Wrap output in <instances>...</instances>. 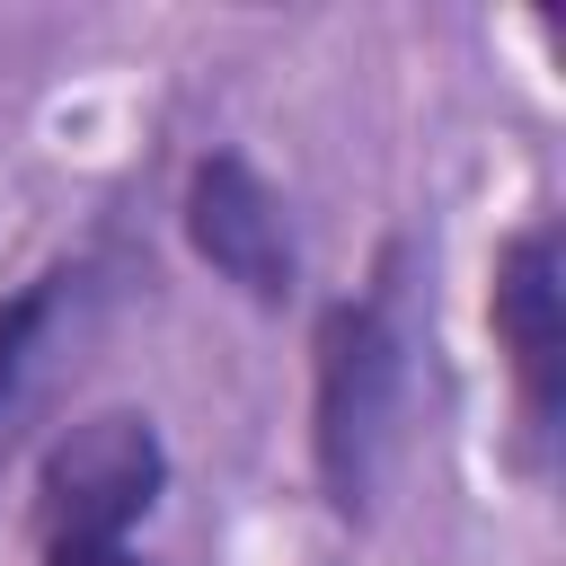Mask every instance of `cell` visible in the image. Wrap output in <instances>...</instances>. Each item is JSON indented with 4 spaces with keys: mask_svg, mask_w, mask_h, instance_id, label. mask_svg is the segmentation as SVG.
I'll return each instance as SVG.
<instances>
[{
    "mask_svg": "<svg viewBox=\"0 0 566 566\" xmlns=\"http://www.w3.org/2000/svg\"><path fill=\"white\" fill-rule=\"evenodd\" d=\"M186 239L195 256L239 283L248 301H283L301 256H292V221H283V195L239 159V150H212L195 177H186Z\"/></svg>",
    "mask_w": 566,
    "mask_h": 566,
    "instance_id": "obj_3",
    "label": "cell"
},
{
    "mask_svg": "<svg viewBox=\"0 0 566 566\" xmlns=\"http://www.w3.org/2000/svg\"><path fill=\"white\" fill-rule=\"evenodd\" d=\"M53 310H62V274H44L18 301H0V442H9L18 407H27V380H35L44 336H53Z\"/></svg>",
    "mask_w": 566,
    "mask_h": 566,
    "instance_id": "obj_5",
    "label": "cell"
},
{
    "mask_svg": "<svg viewBox=\"0 0 566 566\" xmlns=\"http://www.w3.org/2000/svg\"><path fill=\"white\" fill-rule=\"evenodd\" d=\"M398 371L407 345L389 327L380 301H336L318 327V478L336 495V513L371 504L389 424H398Z\"/></svg>",
    "mask_w": 566,
    "mask_h": 566,
    "instance_id": "obj_1",
    "label": "cell"
},
{
    "mask_svg": "<svg viewBox=\"0 0 566 566\" xmlns=\"http://www.w3.org/2000/svg\"><path fill=\"white\" fill-rule=\"evenodd\" d=\"M44 566H142L133 548H44Z\"/></svg>",
    "mask_w": 566,
    "mask_h": 566,
    "instance_id": "obj_6",
    "label": "cell"
},
{
    "mask_svg": "<svg viewBox=\"0 0 566 566\" xmlns=\"http://www.w3.org/2000/svg\"><path fill=\"white\" fill-rule=\"evenodd\" d=\"M495 345L522 380V416L548 433L557 416V371H566V327H557V230L531 221L504 256H495Z\"/></svg>",
    "mask_w": 566,
    "mask_h": 566,
    "instance_id": "obj_4",
    "label": "cell"
},
{
    "mask_svg": "<svg viewBox=\"0 0 566 566\" xmlns=\"http://www.w3.org/2000/svg\"><path fill=\"white\" fill-rule=\"evenodd\" d=\"M159 486H168V451H159L150 416H133V407L80 416L44 451L35 531H44V548H124V531L159 504Z\"/></svg>",
    "mask_w": 566,
    "mask_h": 566,
    "instance_id": "obj_2",
    "label": "cell"
}]
</instances>
